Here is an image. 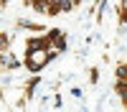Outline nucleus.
Here are the masks:
<instances>
[{
  "mask_svg": "<svg viewBox=\"0 0 127 112\" xmlns=\"http://www.w3.org/2000/svg\"><path fill=\"white\" fill-rule=\"evenodd\" d=\"M117 74H120V79H127V66H120Z\"/></svg>",
  "mask_w": 127,
  "mask_h": 112,
  "instance_id": "nucleus-1",
  "label": "nucleus"
}]
</instances>
